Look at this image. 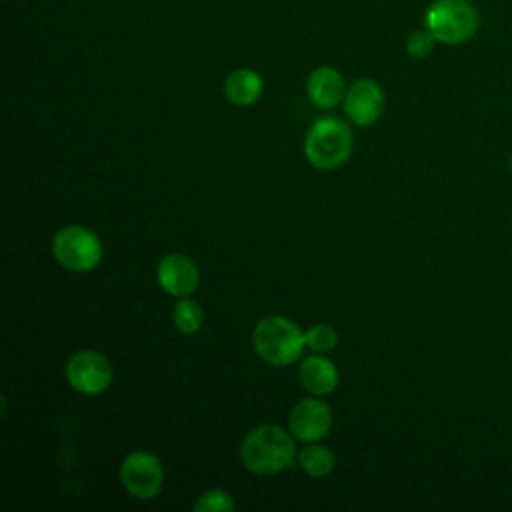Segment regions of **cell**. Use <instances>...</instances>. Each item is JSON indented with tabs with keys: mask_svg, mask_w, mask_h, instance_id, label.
I'll list each match as a JSON object with an SVG mask.
<instances>
[{
	"mask_svg": "<svg viewBox=\"0 0 512 512\" xmlns=\"http://www.w3.org/2000/svg\"><path fill=\"white\" fill-rule=\"evenodd\" d=\"M338 368L332 360L320 356V354H312L306 356L300 362L298 368V380L302 384L304 390H308L314 396H326L330 394L336 386H338Z\"/></svg>",
	"mask_w": 512,
	"mask_h": 512,
	"instance_id": "cell-11",
	"label": "cell"
},
{
	"mask_svg": "<svg viewBox=\"0 0 512 512\" xmlns=\"http://www.w3.org/2000/svg\"><path fill=\"white\" fill-rule=\"evenodd\" d=\"M296 446L292 436L276 424L252 428L240 446L242 464L254 474H276L292 464Z\"/></svg>",
	"mask_w": 512,
	"mask_h": 512,
	"instance_id": "cell-1",
	"label": "cell"
},
{
	"mask_svg": "<svg viewBox=\"0 0 512 512\" xmlns=\"http://www.w3.org/2000/svg\"><path fill=\"white\" fill-rule=\"evenodd\" d=\"M172 322H174V326H176L182 334L192 336V334H196V332L202 330V326H204V312H202V308H200L198 302H194V300H190V298L186 296V298H182V300L174 306V310H172Z\"/></svg>",
	"mask_w": 512,
	"mask_h": 512,
	"instance_id": "cell-15",
	"label": "cell"
},
{
	"mask_svg": "<svg viewBox=\"0 0 512 512\" xmlns=\"http://www.w3.org/2000/svg\"><path fill=\"white\" fill-rule=\"evenodd\" d=\"M158 284L164 292L176 298L190 296L200 284L198 266L184 254H168L156 268Z\"/></svg>",
	"mask_w": 512,
	"mask_h": 512,
	"instance_id": "cell-10",
	"label": "cell"
},
{
	"mask_svg": "<svg viewBox=\"0 0 512 512\" xmlns=\"http://www.w3.org/2000/svg\"><path fill=\"white\" fill-rule=\"evenodd\" d=\"M298 462L302 470L314 478L328 476L336 466V456L328 446L322 444H310L304 446L298 454Z\"/></svg>",
	"mask_w": 512,
	"mask_h": 512,
	"instance_id": "cell-14",
	"label": "cell"
},
{
	"mask_svg": "<svg viewBox=\"0 0 512 512\" xmlns=\"http://www.w3.org/2000/svg\"><path fill=\"white\" fill-rule=\"evenodd\" d=\"M424 28L442 44H462L478 30V12L468 0H434L424 14Z\"/></svg>",
	"mask_w": 512,
	"mask_h": 512,
	"instance_id": "cell-4",
	"label": "cell"
},
{
	"mask_svg": "<svg viewBox=\"0 0 512 512\" xmlns=\"http://www.w3.org/2000/svg\"><path fill=\"white\" fill-rule=\"evenodd\" d=\"M344 110L356 126L374 124L384 110L382 86L372 78L356 80L344 96Z\"/></svg>",
	"mask_w": 512,
	"mask_h": 512,
	"instance_id": "cell-9",
	"label": "cell"
},
{
	"mask_svg": "<svg viewBox=\"0 0 512 512\" xmlns=\"http://www.w3.org/2000/svg\"><path fill=\"white\" fill-rule=\"evenodd\" d=\"M290 432L302 442H316L332 428V410L320 398H304L294 404L288 416Z\"/></svg>",
	"mask_w": 512,
	"mask_h": 512,
	"instance_id": "cell-8",
	"label": "cell"
},
{
	"mask_svg": "<svg viewBox=\"0 0 512 512\" xmlns=\"http://www.w3.org/2000/svg\"><path fill=\"white\" fill-rule=\"evenodd\" d=\"M264 90L262 76L252 68H236L224 80V94L236 106L254 104Z\"/></svg>",
	"mask_w": 512,
	"mask_h": 512,
	"instance_id": "cell-13",
	"label": "cell"
},
{
	"mask_svg": "<svg viewBox=\"0 0 512 512\" xmlns=\"http://www.w3.org/2000/svg\"><path fill=\"white\" fill-rule=\"evenodd\" d=\"M306 346L318 354L330 352L338 344V334L330 324H314L304 332Z\"/></svg>",
	"mask_w": 512,
	"mask_h": 512,
	"instance_id": "cell-16",
	"label": "cell"
},
{
	"mask_svg": "<svg viewBox=\"0 0 512 512\" xmlns=\"http://www.w3.org/2000/svg\"><path fill=\"white\" fill-rule=\"evenodd\" d=\"M352 152V132L338 118H320L312 124L304 140L308 162L320 170L342 166Z\"/></svg>",
	"mask_w": 512,
	"mask_h": 512,
	"instance_id": "cell-3",
	"label": "cell"
},
{
	"mask_svg": "<svg viewBox=\"0 0 512 512\" xmlns=\"http://www.w3.org/2000/svg\"><path fill=\"white\" fill-rule=\"evenodd\" d=\"M52 250L56 260L72 272H88L102 260L100 238L78 224L60 228L52 240Z\"/></svg>",
	"mask_w": 512,
	"mask_h": 512,
	"instance_id": "cell-5",
	"label": "cell"
},
{
	"mask_svg": "<svg viewBox=\"0 0 512 512\" xmlns=\"http://www.w3.org/2000/svg\"><path fill=\"white\" fill-rule=\"evenodd\" d=\"M234 508H236V502L232 500V496L220 488L206 490L194 502L196 512H232Z\"/></svg>",
	"mask_w": 512,
	"mask_h": 512,
	"instance_id": "cell-17",
	"label": "cell"
},
{
	"mask_svg": "<svg viewBox=\"0 0 512 512\" xmlns=\"http://www.w3.org/2000/svg\"><path fill=\"white\" fill-rule=\"evenodd\" d=\"M308 98L318 108H334L344 96L342 74L332 66H318L310 72L306 82Z\"/></svg>",
	"mask_w": 512,
	"mask_h": 512,
	"instance_id": "cell-12",
	"label": "cell"
},
{
	"mask_svg": "<svg viewBox=\"0 0 512 512\" xmlns=\"http://www.w3.org/2000/svg\"><path fill=\"white\" fill-rule=\"evenodd\" d=\"M434 42H436V38L426 28L424 30H416V32H412L408 36L406 52L412 58H426L434 50Z\"/></svg>",
	"mask_w": 512,
	"mask_h": 512,
	"instance_id": "cell-18",
	"label": "cell"
},
{
	"mask_svg": "<svg viewBox=\"0 0 512 512\" xmlns=\"http://www.w3.org/2000/svg\"><path fill=\"white\" fill-rule=\"evenodd\" d=\"M258 356L274 366H288L296 362L306 346L304 332L286 316H266L262 318L252 336Z\"/></svg>",
	"mask_w": 512,
	"mask_h": 512,
	"instance_id": "cell-2",
	"label": "cell"
},
{
	"mask_svg": "<svg viewBox=\"0 0 512 512\" xmlns=\"http://www.w3.org/2000/svg\"><path fill=\"white\" fill-rule=\"evenodd\" d=\"M120 480L130 496L150 500L164 486V468L154 454L134 450L120 464Z\"/></svg>",
	"mask_w": 512,
	"mask_h": 512,
	"instance_id": "cell-6",
	"label": "cell"
},
{
	"mask_svg": "<svg viewBox=\"0 0 512 512\" xmlns=\"http://www.w3.org/2000/svg\"><path fill=\"white\" fill-rule=\"evenodd\" d=\"M112 364L96 350L74 352L66 362L68 384L80 394H100L112 384Z\"/></svg>",
	"mask_w": 512,
	"mask_h": 512,
	"instance_id": "cell-7",
	"label": "cell"
}]
</instances>
